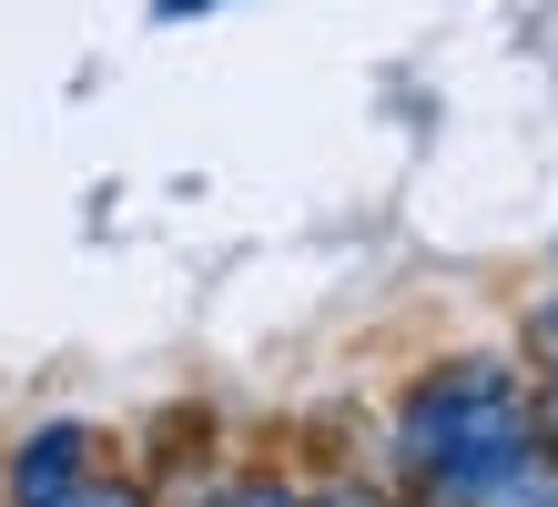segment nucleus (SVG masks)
<instances>
[{
  "instance_id": "obj_1",
  "label": "nucleus",
  "mask_w": 558,
  "mask_h": 507,
  "mask_svg": "<svg viewBox=\"0 0 558 507\" xmlns=\"http://www.w3.org/2000/svg\"><path fill=\"white\" fill-rule=\"evenodd\" d=\"M518 447H538V376L518 355H437L397 396V478L426 507H457Z\"/></svg>"
},
{
  "instance_id": "obj_2",
  "label": "nucleus",
  "mask_w": 558,
  "mask_h": 507,
  "mask_svg": "<svg viewBox=\"0 0 558 507\" xmlns=\"http://www.w3.org/2000/svg\"><path fill=\"white\" fill-rule=\"evenodd\" d=\"M92 467H102V426L41 417L31 436H11V457H0V497H11V507H61Z\"/></svg>"
},
{
  "instance_id": "obj_3",
  "label": "nucleus",
  "mask_w": 558,
  "mask_h": 507,
  "mask_svg": "<svg viewBox=\"0 0 558 507\" xmlns=\"http://www.w3.org/2000/svg\"><path fill=\"white\" fill-rule=\"evenodd\" d=\"M457 507H558V447H548V436H538V447H518L508 467H487Z\"/></svg>"
},
{
  "instance_id": "obj_4",
  "label": "nucleus",
  "mask_w": 558,
  "mask_h": 507,
  "mask_svg": "<svg viewBox=\"0 0 558 507\" xmlns=\"http://www.w3.org/2000/svg\"><path fill=\"white\" fill-rule=\"evenodd\" d=\"M204 507H315V497L294 487V478H275V467H244V478H223Z\"/></svg>"
},
{
  "instance_id": "obj_5",
  "label": "nucleus",
  "mask_w": 558,
  "mask_h": 507,
  "mask_svg": "<svg viewBox=\"0 0 558 507\" xmlns=\"http://www.w3.org/2000/svg\"><path fill=\"white\" fill-rule=\"evenodd\" d=\"M518 365H529L538 386H558V294L529 304V325H518Z\"/></svg>"
},
{
  "instance_id": "obj_6",
  "label": "nucleus",
  "mask_w": 558,
  "mask_h": 507,
  "mask_svg": "<svg viewBox=\"0 0 558 507\" xmlns=\"http://www.w3.org/2000/svg\"><path fill=\"white\" fill-rule=\"evenodd\" d=\"M61 507H153V497H143L133 478H112V467H92V478H82L72 497H61Z\"/></svg>"
},
{
  "instance_id": "obj_7",
  "label": "nucleus",
  "mask_w": 558,
  "mask_h": 507,
  "mask_svg": "<svg viewBox=\"0 0 558 507\" xmlns=\"http://www.w3.org/2000/svg\"><path fill=\"white\" fill-rule=\"evenodd\" d=\"M315 507H407V497H397V487H366V478H345V487H325Z\"/></svg>"
},
{
  "instance_id": "obj_8",
  "label": "nucleus",
  "mask_w": 558,
  "mask_h": 507,
  "mask_svg": "<svg viewBox=\"0 0 558 507\" xmlns=\"http://www.w3.org/2000/svg\"><path fill=\"white\" fill-rule=\"evenodd\" d=\"M193 11H214V0H153V21H193Z\"/></svg>"
}]
</instances>
